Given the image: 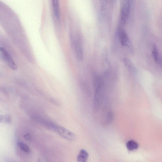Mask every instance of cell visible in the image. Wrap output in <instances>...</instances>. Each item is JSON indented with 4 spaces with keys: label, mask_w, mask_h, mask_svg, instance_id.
I'll use <instances>...</instances> for the list:
<instances>
[{
    "label": "cell",
    "mask_w": 162,
    "mask_h": 162,
    "mask_svg": "<svg viewBox=\"0 0 162 162\" xmlns=\"http://www.w3.org/2000/svg\"><path fill=\"white\" fill-rule=\"evenodd\" d=\"M126 146L128 150L130 151H133L136 150L138 148V144L133 140L128 141L126 144Z\"/></svg>",
    "instance_id": "cell-11"
},
{
    "label": "cell",
    "mask_w": 162,
    "mask_h": 162,
    "mask_svg": "<svg viewBox=\"0 0 162 162\" xmlns=\"http://www.w3.org/2000/svg\"><path fill=\"white\" fill-rule=\"evenodd\" d=\"M94 83L95 89L94 105L95 109L97 110L101 106L104 95V84L102 79L99 77L94 78Z\"/></svg>",
    "instance_id": "cell-1"
},
{
    "label": "cell",
    "mask_w": 162,
    "mask_h": 162,
    "mask_svg": "<svg viewBox=\"0 0 162 162\" xmlns=\"http://www.w3.org/2000/svg\"><path fill=\"white\" fill-rule=\"evenodd\" d=\"M19 146L20 149L26 153H29L30 152V149L28 146L22 143H19Z\"/></svg>",
    "instance_id": "cell-12"
},
{
    "label": "cell",
    "mask_w": 162,
    "mask_h": 162,
    "mask_svg": "<svg viewBox=\"0 0 162 162\" xmlns=\"http://www.w3.org/2000/svg\"><path fill=\"white\" fill-rule=\"evenodd\" d=\"M25 139L27 140H29L30 139V136L29 134H26L25 136Z\"/></svg>",
    "instance_id": "cell-13"
},
{
    "label": "cell",
    "mask_w": 162,
    "mask_h": 162,
    "mask_svg": "<svg viewBox=\"0 0 162 162\" xmlns=\"http://www.w3.org/2000/svg\"><path fill=\"white\" fill-rule=\"evenodd\" d=\"M123 62L130 71L134 74L136 73V68L131 61L127 58H124Z\"/></svg>",
    "instance_id": "cell-10"
},
{
    "label": "cell",
    "mask_w": 162,
    "mask_h": 162,
    "mask_svg": "<svg viewBox=\"0 0 162 162\" xmlns=\"http://www.w3.org/2000/svg\"><path fill=\"white\" fill-rule=\"evenodd\" d=\"M132 3L129 0H122L120 12V22L121 26L125 25L129 19Z\"/></svg>",
    "instance_id": "cell-2"
},
{
    "label": "cell",
    "mask_w": 162,
    "mask_h": 162,
    "mask_svg": "<svg viewBox=\"0 0 162 162\" xmlns=\"http://www.w3.org/2000/svg\"><path fill=\"white\" fill-rule=\"evenodd\" d=\"M71 43L73 47L75 56L79 61L82 60L83 58V51L81 41L78 37H71Z\"/></svg>",
    "instance_id": "cell-5"
},
{
    "label": "cell",
    "mask_w": 162,
    "mask_h": 162,
    "mask_svg": "<svg viewBox=\"0 0 162 162\" xmlns=\"http://www.w3.org/2000/svg\"><path fill=\"white\" fill-rule=\"evenodd\" d=\"M152 55L155 62L159 65H161V59L159 56L158 48L156 44H153L152 46Z\"/></svg>",
    "instance_id": "cell-8"
},
{
    "label": "cell",
    "mask_w": 162,
    "mask_h": 162,
    "mask_svg": "<svg viewBox=\"0 0 162 162\" xmlns=\"http://www.w3.org/2000/svg\"><path fill=\"white\" fill-rule=\"evenodd\" d=\"M117 34L122 45L127 48L130 52H133L132 45L128 36L122 28L119 27L117 29Z\"/></svg>",
    "instance_id": "cell-3"
},
{
    "label": "cell",
    "mask_w": 162,
    "mask_h": 162,
    "mask_svg": "<svg viewBox=\"0 0 162 162\" xmlns=\"http://www.w3.org/2000/svg\"><path fill=\"white\" fill-rule=\"evenodd\" d=\"M0 53L2 57L6 61L9 67L13 70H17L18 67L12 58L5 48L0 47Z\"/></svg>",
    "instance_id": "cell-6"
},
{
    "label": "cell",
    "mask_w": 162,
    "mask_h": 162,
    "mask_svg": "<svg viewBox=\"0 0 162 162\" xmlns=\"http://www.w3.org/2000/svg\"><path fill=\"white\" fill-rule=\"evenodd\" d=\"M129 1L132 4V3H133V1L134 0H129Z\"/></svg>",
    "instance_id": "cell-14"
},
{
    "label": "cell",
    "mask_w": 162,
    "mask_h": 162,
    "mask_svg": "<svg viewBox=\"0 0 162 162\" xmlns=\"http://www.w3.org/2000/svg\"><path fill=\"white\" fill-rule=\"evenodd\" d=\"M89 157L88 152L84 149L81 150L77 156V161L79 162H86Z\"/></svg>",
    "instance_id": "cell-9"
},
{
    "label": "cell",
    "mask_w": 162,
    "mask_h": 162,
    "mask_svg": "<svg viewBox=\"0 0 162 162\" xmlns=\"http://www.w3.org/2000/svg\"><path fill=\"white\" fill-rule=\"evenodd\" d=\"M52 3L54 15L57 19H59L60 15L59 1V0H52Z\"/></svg>",
    "instance_id": "cell-7"
},
{
    "label": "cell",
    "mask_w": 162,
    "mask_h": 162,
    "mask_svg": "<svg viewBox=\"0 0 162 162\" xmlns=\"http://www.w3.org/2000/svg\"><path fill=\"white\" fill-rule=\"evenodd\" d=\"M54 131L64 139L68 140L74 141L77 139V136L74 134L63 127L56 125Z\"/></svg>",
    "instance_id": "cell-4"
}]
</instances>
